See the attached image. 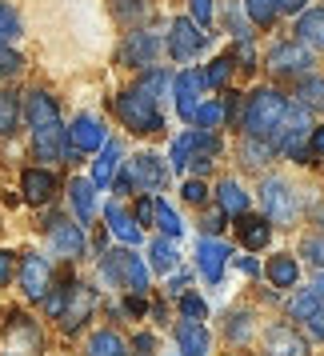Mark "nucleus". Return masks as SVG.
Here are the masks:
<instances>
[{
	"label": "nucleus",
	"mask_w": 324,
	"mask_h": 356,
	"mask_svg": "<svg viewBox=\"0 0 324 356\" xmlns=\"http://www.w3.org/2000/svg\"><path fill=\"white\" fill-rule=\"evenodd\" d=\"M284 113H289V100H284V92H276V88H257V92L248 97V108H244V116H241L244 136L273 140V132L280 129Z\"/></svg>",
	"instance_id": "f257e3e1"
},
{
	"label": "nucleus",
	"mask_w": 324,
	"mask_h": 356,
	"mask_svg": "<svg viewBox=\"0 0 324 356\" xmlns=\"http://www.w3.org/2000/svg\"><path fill=\"white\" fill-rule=\"evenodd\" d=\"M308 136H312V108L305 104H289V113L280 120V129L273 132V148H280L289 161L308 164L312 152H308Z\"/></svg>",
	"instance_id": "f03ea898"
},
{
	"label": "nucleus",
	"mask_w": 324,
	"mask_h": 356,
	"mask_svg": "<svg viewBox=\"0 0 324 356\" xmlns=\"http://www.w3.org/2000/svg\"><path fill=\"white\" fill-rule=\"evenodd\" d=\"M116 116L124 120V129L140 132V136H152V132L164 129L161 104L148 97V92H140V88H129V92L116 97Z\"/></svg>",
	"instance_id": "7ed1b4c3"
},
{
	"label": "nucleus",
	"mask_w": 324,
	"mask_h": 356,
	"mask_svg": "<svg viewBox=\"0 0 324 356\" xmlns=\"http://www.w3.org/2000/svg\"><path fill=\"white\" fill-rule=\"evenodd\" d=\"M100 273H104L108 284H116V289H124V292H140V296L148 292V264L136 257V252H129V248L104 252Z\"/></svg>",
	"instance_id": "20e7f679"
},
{
	"label": "nucleus",
	"mask_w": 324,
	"mask_h": 356,
	"mask_svg": "<svg viewBox=\"0 0 324 356\" xmlns=\"http://www.w3.org/2000/svg\"><path fill=\"white\" fill-rule=\"evenodd\" d=\"M260 200H264V216H268V225L289 228V225L300 220V200H296V193L289 188V180L268 177L264 184H260Z\"/></svg>",
	"instance_id": "39448f33"
},
{
	"label": "nucleus",
	"mask_w": 324,
	"mask_h": 356,
	"mask_svg": "<svg viewBox=\"0 0 324 356\" xmlns=\"http://www.w3.org/2000/svg\"><path fill=\"white\" fill-rule=\"evenodd\" d=\"M92 308H97V292L88 284H81V280H68V300H65V312H60V328L68 337L81 332L88 324V316H92Z\"/></svg>",
	"instance_id": "423d86ee"
},
{
	"label": "nucleus",
	"mask_w": 324,
	"mask_h": 356,
	"mask_svg": "<svg viewBox=\"0 0 324 356\" xmlns=\"http://www.w3.org/2000/svg\"><path fill=\"white\" fill-rule=\"evenodd\" d=\"M204 44H209V33L196 20H188V17L172 20V29H168V52H172V60H193Z\"/></svg>",
	"instance_id": "0eeeda50"
},
{
	"label": "nucleus",
	"mask_w": 324,
	"mask_h": 356,
	"mask_svg": "<svg viewBox=\"0 0 324 356\" xmlns=\"http://www.w3.org/2000/svg\"><path fill=\"white\" fill-rule=\"evenodd\" d=\"M268 68H273L276 76H305L308 68H312V52H308V44H300V40L273 44V49H268Z\"/></svg>",
	"instance_id": "6e6552de"
},
{
	"label": "nucleus",
	"mask_w": 324,
	"mask_h": 356,
	"mask_svg": "<svg viewBox=\"0 0 324 356\" xmlns=\"http://www.w3.org/2000/svg\"><path fill=\"white\" fill-rule=\"evenodd\" d=\"M33 148L40 161H76V148L68 145V129L56 120V124H44V129H33Z\"/></svg>",
	"instance_id": "1a4fd4ad"
},
{
	"label": "nucleus",
	"mask_w": 324,
	"mask_h": 356,
	"mask_svg": "<svg viewBox=\"0 0 324 356\" xmlns=\"http://www.w3.org/2000/svg\"><path fill=\"white\" fill-rule=\"evenodd\" d=\"M20 289L29 300H44L52 289V264L49 257H40V252H24L20 260Z\"/></svg>",
	"instance_id": "9d476101"
},
{
	"label": "nucleus",
	"mask_w": 324,
	"mask_h": 356,
	"mask_svg": "<svg viewBox=\"0 0 324 356\" xmlns=\"http://www.w3.org/2000/svg\"><path fill=\"white\" fill-rule=\"evenodd\" d=\"M156 52H161V36L148 33V29H136V33H129V40L120 44V65H129V68H152Z\"/></svg>",
	"instance_id": "9b49d317"
},
{
	"label": "nucleus",
	"mask_w": 324,
	"mask_h": 356,
	"mask_svg": "<svg viewBox=\"0 0 324 356\" xmlns=\"http://www.w3.org/2000/svg\"><path fill=\"white\" fill-rule=\"evenodd\" d=\"M228 257H232V248L220 244L216 236H200V241H196V264H200V276H204L209 284H220Z\"/></svg>",
	"instance_id": "f8f14e48"
},
{
	"label": "nucleus",
	"mask_w": 324,
	"mask_h": 356,
	"mask_svg": "<svg viewBox=\"0 0 324 356\" xmlns=\"http://www.w3.org/2000/svg\"><path fill=\"white\" fill-rule=\"evenodd\" d=\"M200 92H204V72H180L177 81H172V97H177V113L184 120H196V108H200Z\"/></svg>",
	"instance_id": "ddd939ff"
},
{
	"label": "nucleus",
	"mask_w": 324,
	"mask_h": 356,
	"mask_svg": "<svg viewBox=\"0 0 324 356\" xmlns=\"http://www.w3.org/2000/svg\"><path fill=\"white\" fill-rule=\"evenodd\" d=\"M129 172H132V184H136L140 193H161L164 180H168V168H164V161H161V156H152V152L132 156Z\"/></svg>",
	"instance_id": "4468645a"
},
{
	"label": "nucleus",
	"mask_w": 324,
	"mask_h": 356,
	"mask_svg": "<svg viewBox=\"0 0 324 356\" xmlns=\"http://www.w3.org/2000/svg\"><path fill=\"white\" fill-rule=\"evenodd\" d=\"M49 241L65 260H81L84 257V225H72V220H60V216H56V220L49 225Z\"/></svg>",
	"instance_id": "2eb2a0df"
},
{
	"label": "nucleus",
	"mask_w": 324,
	"mask_h": 356,
	"mask_svg": "<svg viewBox=\"0 0 324 356\" xmlns=\"http://www.w3.org/2000/svg\"><path fill=\"white\" fill-rule=\"evenodd\" d=\"M68 145L76 148V156L81 152H100L104 148V124L97 116H76L72 129H68Z\"/></svg>",
	"instance_id": "dca6fc26"
},
{
	"label": "nucleus",
	"mask_w": 324,
	"mask_h": 356,
	"mask_svg": "<svg viewBox=\"0 0 324 356\" xmlns=\"http://www.w3.org/2000/svg\"><path fill=\"white\" fill-rule=\"evenodd\" d=\"M20 196H24L29 204H49L52 196H56V177H52L49 168H24V177H20Z\"/></svg>",
	"instance_id": "f3484780"
},
{
	"label": "nucleus",
	"mask_w": 324,
	"mask_h": 356,
	"mask_svg": "<svg viewBox=\"0 0 324 356\" xmlns=\"http://www.w3.org/2000/svg\"><path fill=\"white\" fill-rule=\"evenodd\" d=\"M264 348H268V356H308L305 337L289 324H273L268 337H264Z\"/></svg>",
	"instance_id": "a211bd4d"
},
{
	"label": "nucleus",
	"mask_w": 324,
	"mask_h": 356,
	"mask_svg": "<svg viewBox=\"0 0 324 356\" xmlns=\"http://www.w3.org/2000/svg\"><path fill=\"white\" fill-rule=\"evenodd\" d=\"M177 344H180V353H184V356H209L212 337H209V328H204L200 321L180 316V324H177Z\"/></svg>",
	"instance_id": "6ab92c4d"
},
{
	"label": "nucleus",
	"mask_w": 324,
	"mask_h": 356,
	"mask_svg": "<svg viewBox=\"0 0 324 356\" xmlns=\"http://www.w3.org/2000/svg\"><path fill=\"white\" fill-rule=\"evenodd\" d=\"M24 120H29L33 129H44V124H56V120H60V108H56V100H52L44 88H33V92L24 97Z\"/></svg>",
	"instance_id": "aec40b11"
},
{
	"label": "nucleus",
	"mask_w": 324,
	"mask_h": 356,
	"mask_svg": "<svg viewBox=\"0 0 324 356\" xmlns=\"http://www.w3.org/2000/svg\"><path fill=\"white\" fill-rule=\"evenodd\" d=\"M236 232H241L244 248H264V244H268V236H273V225H268V216L241 212V216H236Z\"/></svg>",
	"instance_id": "412c9836"
},
{
	"label": "nucleus",
	"mask_w": 324,
	"mask_h": 356,
	"mask_svg": "<svg viewBox=\"0 0 324 356\" xmlns=\"http://www.w3.org/2000/svg\"><path fill=\"white\" fill-rule=\"evenodd\" d=\"M68 204L76 212V225H88L92 209H97V184L92 180H72L68 184Z\"/></svg>",
	"instance_id": "4be33fe9"
},
{
	"label": "nucleus",
	"mask_w": 324,
	"mask_h": 356,
	"mask_svg": "<svg viewBox=\"0 0 324 356\" xmlns=\"http://www.w3.org/2000/svg\"><path fill=\"white\" fill-rule=\"evenodd\" d=\"M104 225L113 228L116 241L140 244V225H136V216H129V212L120 209V204H108V209H104Z\"/></svg>",
	"instance_id": "5701e85b"
},
{
	"label": "nucleus",
	"mask_w": 324,
	"mask_h": 356,
	"mask_svg": "<svg viewBox=\"0 0 324 356\" xmlns=\"http://www.w3.org/2000/svg\"><path fill=\"white\" fill-rule=\"evenodd\" d=\"M116 168H120V145H116V140H104L97 164H92V184H97V188L113 184V180H116Z\"/></svg>",
	"instance_id": "b1692460"
},
{
	"label": "nucleus",
	"mask_w": 324,
	"mask_h": 356,
	"mask_svg": "<svg viewBox=\"0 0 324 356\" xmlns=\"http://www.w3.org/2000/svg\"><path fill=\"white\" fill-rule=\"evenodd\" d=\"M296 40L308 44V49H324V8L300 13V20H296Z\"/></svg>",
	"instance_id": "393cba45"
},
{
	"label": "nucleus",
	"mask_w": 324,
	"mask_h": 356,
	"mask_svg": "<svg viewBox=\"0 0 324 356\" xmlns=\"http://www.w3.org/2000/svg\"><path fill=\"white\" fill-rule=\"evenodd\" d=\"M273 156H276L273 140H260V136H244V140H241V161H244V168H264Z\"/></svg>",
	"instance_id": "a878e982"
},
{
	"label": "nucleus",
	"mask_w": 324,
	"mask_h": 356,
	"mask_svg": "<svg viewBox=\"0 0 324 356\" xmlns=\"http://www.w3.org/2000/svg\"><path fill=\"white\" fill-rule=\"evenodd\" d=\"M216 200H220V209H225L228 216H241V212H248V193H244L236 180H220Z\"/></svg>",
	"instance_id": "bb28decb"
},
{
	"label": "nucleus",
	"mask_w": 324,
	"mask_h": 356,
	"mask_svg": "<svg viewBox=\"0 0 324 356\" xmlns=\"http://www.w3.org/2000/svg\"><path fill=\"white\" fill-rule=\"evenodd\" d=\"M140 92H148V97L161 104L164 97H172V76L164 72V68H145V76H140V84H136Z\"/></svg>",
	"instance_id": "cd10ccee"
},
{
	"label": "nucleus",
	"mask_w": 324,
	"mask_h": 356,
	"mask_svg": "<svg viewBox=\"0 0 324 356\" xmlns=\"http://www.w3.org/2000/svg\"><path fill=\"white\" fill-rule=\"evenodd\" d=\"M20 124V97L13 88H0V136H13Z\"/></svg>",
	"instance_id": "c85d7f7f"
},
{
	"label": "nucleus",
	"mask_w": 324,
	"mask_h": 356,
	"mask_svg": "<svg viewBox=\"0 0 324 356\" xmlns=\"http://www.w3.org/2000/svg\"><path fill=\"white\" fill-rule=\"evenodd\" d=\"M296 276H300V268H296V260L292 257H273L268 260V280H273L276 289H292Z\"/></svg>",
	"instance_id": "c756f323"
},
{
	"label": "nucleus",
	"mask_w": 324,
	"mask_h": 356,
	"mask_svg": "<svg viewBox=\"0 0 324 356\" xmlns=\"http://www.w3.org/2000/svg\"><path fill=\"white\" fill-rule=\"evenodd\" d=\"M88 356H129V344L104 328V332H97V337L88 340Z\"/></svg>",
	"instance_id": "7c9ffc66"
},
{
	"label": "nucleus",
	"mask_w": 324,
	"mask_h": 356,
	"mask_svg": "<svg viewBox=\"0 0 324 356\" xmlns=\"http://www.w3.org/2000/svg\"><path fill=\"white\" fill-rule=\"evenodd\" d=\"M244 13L257 29H268L276 17H280V0H244Z\"/></svg>",
	"instance_id": "2f4dec72"
},
{
	"label": "nucleus",
	"mask_w": 324,
	"mask_h": 356,
	"mask_svg": "<svg viewBox=\"0 0 324 356\" xmlns=\"http://www.w3.org/2000/svg\"><path fill=\"white\" fill-rule=\"evenodd\" d=\"M148 257H152V268H156V273H172V268H177V248H172V236H156L152 248H148Z\"/></svg>",
	"instance_id": "473e14b6"
},
{
	"label": "nucleus",
	"mask_w": 324,
	"mask_h": 356,
	"mask_svg": "<svg viewBox=\"0 0 324 356\" xmlns=\"http://www.w3.org/2000/svg\"><path fill=\"white\" fill-rule=\"evenodd\" d=\"M321 305H324V296H321V292H316V289H305L300 296H292L289 312H292V321H312Z\"/></svg>",
	"instance_id": "72a5a7b5"
},
{
	"label": "nucleus",
	"mask_w": 324,
	"mask_h": 356,
	"mask_svg": "<svg viewBox=\"0 0 324 356\" xmlns=\"http://www.w3.org/2000/svg\"><path fill=\"white\" fill-rule=\"evenodd\" d=\"M296 97H300V104H305V108L324 113V81H321V76H305V81H300V88H296Z\"/></svg>",
	"instance_id": "f704fd0d"
},
{
	"label": "nucleus",
	"mask_w": 324,
	"mask_h": 356,
	"mask_svg": "<svg viewBox=\"0 0 324 356\" xmlns=\"http://www.w3.org/2000/svg\"><path fill=\"white\" fill-rule=\"evenodd\" d=\"M196 124H200V129H220V124H225V100H200Z\"/></svg>",
	"instance_id": "c9c22d12"
},
{
	"label": "nucleus",
	"mask_w": 324,
	"mask_h": 356,
	"mask_svg": "<svg viewBox=\"0 0 324 356\" xmlns=\"http://www.w3.org/2000/svg\"><path fill=\"white\" fill-rule=\"evenodd\" d=\"M20 36V17L13 4H0V44H13Z\"/></svg>",
	"instance_id": "e433bc0d"
},
{
	"label": "nucleus",
	"mask_w": 324,
	"mask_h": 356,
	"mask_svg": "<svg viewBox=\"0 0 324 356\" xmlns=\"http://www.w3.org/2000/svg\"><path fill=\"white\" fill-rule=\"evenodd\" d=\"M232 72V56H216L209 68H204V88H220Z\"/></svg>",
	"instance_id": "4c0bfd02"
},
{
	"label": "nucleus",
	"mask_w": 324,
	"mask_h": 356,
	"mask_svg": "<svg viewBox=\"0 0 324 356\" xmlns=\"http://www.w3.org/2000/svg\"><path fill=\"white\" fill-rule=\"evenodd\" d=\"M156 225H161V232H164V236H172V241H177L180 232H184V225H180V216H177L172 209H168L164 200H156Z\"/></svg>",
	"instance_id": "58836bf2"
},
{
	"label": "nucleus",
	"mask_w": 324,
	"mask_h": 356,
	"mask_svg": "<svg viewBox=\"0 0 324 356\" xmlns=\"http://www.w3.org/2000/svg\"><path fill=\"white\" fill-rule=\"evenodd\" d=\"M116 17L124 24H136V20L148 17V0H116Z\"/></svg>",
	"instance_id": "ea45409f"
},
{
	"label": "nucleus",
	"mask_w": 324,
	"mask_h": 356,
	"mask_svg": "<svg viewBox=\"0 0 324 356\" xmlns=\"http://www.w3.org/2000/svg\"><path fill=\"white\" fill-rule=\"evenodd\" d=\"M248 337H252V316H248V312H232V316H228V340L244 344Z\"/></svg>",
	"instance_id": "a19ab883"
},
{
	"label": "nucleus",
	"mask_w": 324,
	"mask_h": 356,
	"mask_svg": "<svg viewBox=\"0 0 324 356\" xmlns=\"http://www.w3.org/2000/svg\"><path fill=\"white\" fill-rule=\"evenodd\" d=\"M20 68H24V56H20V52H13V44H0V81L17 76Z\"/></svg>",
	"instance_id": "79ce46f5"
},
{
	"label": "nucleus",
	"mask_w": 324,
	"mask_h": 356,
	"mask_svg": "<svg viewBox=\"0 0 324 356\" xmlns=\"http://www.w3.org/2000/svg\"><path fill=\"white\" fill-rule=\"evenodd\" d=\"M300 257H305L308 264L324 268V232H316V236H305V244H300Z\"/></svg>",
	"instance_id": "37998d69"
},
{
	"label": "nucleus",
	"mask_w": 324,
	"mask_h": 356,
	"mask_svg": "<svg viewBox=\"0 0 324 356\" xmlns=\"http://www.w3.org/2000/svg\"><path fill=\"white\" fill-rule=\"evenodd\" d=\"M188 161H193V148H188V132H184V136L172 140V172H184Z\"/></svg>",
	"instance_id": "c03bdc74"
},
{
	"label": "nucleus",
	"mask_w": 324,
	"mask_h": 356,
	"mask_svg": "<svg viewBox=\"0 0 324 356\" xmlns=\"http://www.w3.org/2000/svg\"><path fill=\"white\" fill-rule=\"evenodd\" d=\"M65 300H68V284H60V289H49V296H44V312L60 321V312H65Z\"/></svg>",
	"instance_id": "a18cd8bd"
},
{
	"label": "nucleus",
	"mask_w": 324,
	"mask_h": 356,
	"mask_svg": "<svg viewBox=\"0 0 324 356\" xmlns=\"http://www.w3.org/2000/svg\"><path fill=\"white\" fill-rule=\"evenodd\" d=\"M204 312H209V308H204V300H200V296H193V292H184V296H180V316H188V321H200Z\"/></svg>",
	"instance_id": "49530a36"
},
{
	"label": "nucleus",
	"mask_w": 324,
	"mask_h": 356,
	"mask_svg": "<svg viewBox=\"0 0 324 356\" xmlns=\"http://www.w3.org/2000/svg\"><path fill=\"white\" fill-rule=\"evenodd\" d=\"M225 220H228V212H225V209L204 212V216H200V228H204V236H216V232L225 228Z\"/></svg>",
	"instance_id": "de8ad7c7"
},
{
	"label": "nucleus",
	"mask_w": 324,
	"mask_h": 356,
	"mask_svg": "<svg viewBox=\"0 0 324 356\" xmlns=\"http://www.w3.org/2000/svg\"><path fill=\"white\" fill-rule=\"evenodd\" d=\"M156 220V200L148 193H140V204H136V225L145 228V225H152Z\"/></svg>",
	"instance_id": "09e8293b"
},
{
	"label": "nucleus",
	"mask_w": 324,
	"mask_h": 356,
	"mask_svg": "<svg viewBox=\"0 0 324 356\" xmlns=\"http://www.w3.org/2000/svg\"><path fill=\"white\" fill-rule=\"evenodd\" d=\"M188 4H193V20L200 29H209L212 24V0H188Z\"/></svg>",
	"instance_id": "8fccbe9b"
},
{
	"label": "nucleus",
	"mask_w": 324,
	"mask_h": 356,
	"mask_svg": "<svg viewBox=\"0 0 324 356\" xmlns=\"http://www.w3.org/2000/svg\"><path fill=\"white\" fill-rule=\"evenodd\" d=\"M204 196H209V188L200 180H184V200L188 204H204Z\"/></svg>",
	"instance_id": "3c124183"
},
{
	"label": "nucleus",
	"mask_w": 324,
	"mask_h": 356,
	"mask_svg": "<svg viewBox=\"0 0 324 356\" xmlns=\"http://www.w3.org/2000/svg\"><path fill=\"white\" fill-rule=\"evenodd\" d=\"M241 120V92H228L225 97V124H236Z\"/></svg>",
	"instance_id": "603ef678"
},
{
	"label": "nucleus",
	"mask_w": 324,
	"mask_h": 356,
	"mask_svg": "<svg viewBox=\"0 0 324 356\" xmlns=\"http://www.w3.org/2000/svg\"><path fill=\"white\" fill-rule=\"evenodd\" d=\"M124 312H129V316H145V312H148V300L140 296V292H129V300H124Z\"/></svg>",
	"instance_id": "864d4df0"
},
{
	"label": "nucleus",
	"mask_w": 324,
	"mask_h": 356,
	"mask_svg": "<svg viewBox=\"0 0 324 356\" xmlns=\"http://www.w3.org/2000/svg\"><path fill=\"white\" fill-rule=\"evenodd\" d=\"M236 56H241V68H257V52H252V44H248V40H241V44H236Z\"/></svg>",
	"instance_id": "5fc2aeb1"
},
{
	"label": "nucleus",
	"mask_w": 324,
	"mask_h": 356,
	"mask_svg": "<svg viewBox=\"0 0 324 356\" xmlns=\"http://www.w3.org/2000/svg\"><path fill=\"white\" fill-rule=\"evenodd\" d=\"M8 280H13V252H4V248H0V289H4Z\"/></svg>",
	"instance_id": "6e6d98bb"
},
{
	"label": "nucleus",
	"mask_w": 324,
	"mask_h": 356,
	"mask_svg": "<svg viewBox=\"0 0 324 356\" xmlns=\"http://www.w3.org/2000/svg\"><path fill=\"white\" fill-rule=\"evenodd\" d=\"M308 152H312V156H324V124L321 129H312V136H308Z\"/></svg>",
	"instance_id": "4d7b16f0"
},
{
	"label": "nucleus",
	"mask_w": 324,
	"mask_h": 356,
	"mask_svg": "<svg viewBox=\"0 0 324 356\" xmlns=\"http://www.w3.org/2000/svg\"><path fill=\"white\" fill-rule=\"evenodd\" d=\"M305 324H308V332H312L316 340H324V305L316 308V316H312V321H305Z\"/></svg>",
	"instance_id": "13d9d810"
},
{
	"label": "nucleus",
	"mask_w": 324,
	"mask_h": 356,
	"mask_svg": "<svg viewBox=\"0 0 324 356\" xmlns=\"http://www.w3.org/2000/svg\"><path fill=\"white\" fill-rule=\"evenodd\" d=\"M132 348H136L140 356H152V348H156V340H152V337L145 332V337H136V340H132Z\"/></svg>",
	"instance_id": "bf43d9fd"
},
{
	"label": "nucleus",
	"mask_w": 324,
	"mask_h": 356,
	"mask_svg": "<svg viewBox=\"0 0 324 356\" xmlns=\"http://www.w3.org/2000/svg\"><path fill=\"white\" fill-rule=\"evenodd\" d=\"M188 289V276H177V280H168V296H184Z\"/></svg>",
	"instance_id": "052dcab7"
},
{
	"label": "nucleus",
	"mask_w": 324,
	"mask_h": 356,
	"mask_svg": "<svg viewBox=\"0 0 324 356\" xmlns=\"http://www.w3.org/2000/svg\"><path fill=\"white\" fill-rule=\"evenodd\" d=\"M113 184H116V193H132V188H136V184H132V172H120Z\"/></svg>",
	"instance_id": "680f3d73"
},
{
	"label": "nucleus",
	"mask_w": 324,
	"mask_h": 356,
	"mask_svg": "<svg viewBox=\"0 0 324 356\" xmlns=\"http://www.w3.org/2000/svg\"><path fill=\"white\" fill-rule=\"evenodd\" d=\"M305 4L308 0H280V13H292L296 17V13H305Z\"/></svg>",
	"instance_id": "e2e57ef3"
},
{
	"label": "nucleus",
	"mask_w": 324,
	"mask_h": 356,
	"mask_svg": "<svg viewBox=\"0 0 324 356\" xmlns=\"http://www.w3.org/2000/svg\"><path fill=\"white\" fill-rule=\"evenodd\" d=\"M236 264H241V273H244V276H257V273H260V264H257L252 257H241Z\"/></svg>",
	"instance_id": "0e129e2a"
},
{
	"label": "nucleus",
	"mask_w": 324,
	"mask_h": 356,
	"mask_svg": "<svg viewBox=\"0 0 324 356\" xmlns=\"http://www.w3.org/2000/svg\"><path fill=\"white\" fill-rule=\"evenodd\" d=\"M188 168H193L196 177H204V172H209V168H212V161H193V164H188Z\"/></svg>",
	"instance_id": "69168bd1"
},
{
	"label": "nucleus",
	"mask_w": 324,
	"mask_h": 356,
	"mask_svg": "<svg viewBox=\"0 0 324 356\" xmlns=\"http://www.w3.org/2000/svg\"><path fill=\"white\" fill-rule=\"evenodd\" d=\"M312 289H316V292H321V296H324V268H321V273H316V280H312Z\"/></svg>",
	"instance_id": "338daca9"
}]
</instances>
